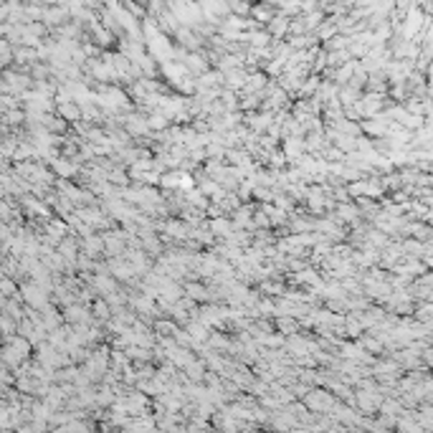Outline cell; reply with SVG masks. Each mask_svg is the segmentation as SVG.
I'll list each match as a JSON object with an SVG mask.
<instances>
[{"label":"cell","instance_id":"obj_1","mask_svg":"<svg viewBox=\"0 0 433 433\" xmlns=\"http://www.w3.org/2000/svg\"><path fill=\"white\" fill-rule=\"evenodd\" d=\"M20 296L33 306V309H41V312H46V309H51L48 306V292L46 289H41L36 282H28V284H23L20 286Z\"/></svg>","mask_w":433,"mask_h":433},{"label":"cell","instance_id":"obj_2","mask_svg":"<svg viewBox=\"0 0 433 433\" xmlns=\"http://www.w3.org/2000/svg\"><path fill=\"white\" fill-rule=\"evenodd\" d=\"M282 152L286 154V160L296 162L299 157L306 152V140H302V137H289V140H284V150H282Z\"/></svg>","mask_w":433,"mask_h":433},{"label":"cell","instance_id":"obj_3","mask_svg":"<svg viewBox=\"0 0 433 433\" xmlns=\"http://www.w3.org/2000/svg\"><path fill=\"white\" fill-rule=\"evenodd\" d=\"M182 64L188 66V71H195V74H208V61H206V56L200 54V51H188V56L182 58Z\"/></svg>","mask_w":433,"mask_h":433},{"label":"cell","instance_id":"obj_4","mask_svg":"<svg viewBox=\"0 0 433 433\" xmlns=\"http://www.w3.org/2000/svg\"><path fill=\"white\" fill-rule=\"evenodd\" d=\"M66 320H68V322H76V324H82V327H89V324H92L89 312H86V306H82V304H71V306H66Z\"/></svg>","mask_w":433,"mask_h":433},{"label":"cell","instance_id":"obj_5","mask_svg":"<svg viewBox=\"0 0 433 433\" xmlns=\"http://www.w3.org/2000/svg\"><path fill=\"white\" fill-rule=\"evenodd\" d=\"M124 127H127V134H147V130H150L147 120L140 116V114H127L124 116Z\"/></svg>","mask_w":433,"mask_h":433},{"label":"cell","instance_id":"obj_6","mask_svg":"<svg viewBox=\"0 0 433 433\" xmlns=\"http://www.w3.org/2000/svg\"><path fill=\"white\" fill-rule=\"evenodd\" d=\"M109 271L114 274V279H132L134 276L132 264H127L124 258H112L109 261Z\"/></svg>","mask_w":433,"mask_h":433},{"label":"cell","instance_id":"obj_7","mask_svg":"<svg viewBox=\"0 0 433 433\" xmlns=\"http://www.w3.org/2000/svg\"><path fill=\"white\" fill-rule=\"evenodd\" d=\"M248 124H251L254 134H258V132H268V130L274 127V114H268V112H261V114L251 116V120H248Z\"/></svg>","mask_w":433,"mask_h":433},{"label":"cell","instance_id":"obj_8","mask_svg":"<svg viewBox=\"0 0 433 433\" xmlns=\"http://www.w3.org/2000/svg\"><path fill=\"white\" fill-rule=\"evenodd\" d=\"M58 116L64 122H76V120H82L84 112L82 106H78L76 102H68V104H58Z\"/></svg>","mask_w":433,"mask_h":433},{"label":"cell","instance_id":"obj_9","mask_svg":"<svg viewBox=\"0 0 433 433\" xmlns=\"http://www.w3.org/2000/svg\"><path fill=\"white\" fill-rule=\"evenodd\" d=\"M347 192H350V195H380V185L358 180V182H352V185L347 188Z\"/></svg>","mask_w":433,"mask_h":433},{"label":"cell","instance_id":"obj_10","mask_svg":"<svg viewBox=\"0 0 433 433\" xmlns=\"http://www.w3.org/2000/svg\"><path fill=\"white\" fill-rule=\"evenodd\" d=\"M104 248H106V244H104V238H99V236H89V238H84V244H82L84 256H96Z\"/></svg>","mask_w":433,"mask_h":433},{"label":"cell","instance_id":"obj_11","mask_svg":"<svg viewBox=\"0 0 433 433\" xmlns=\"http://www.w3.org/2000/svg\"><path fill=\"white\" fill-rule=\"evenodd\" d=\"M292 28V20L286 18V16H276L271 23H268V33H271V38H282L286 30Z\"/></svg>","mask_w":433,"mask_h":433},{"label":"cell","instance_id":"obj_12","mask_svg":"<svg viewBox=\"0 0 433 433\" xmlns=\"http://www.w3.org/2000/svg\"><path fill=\"white\" fill-rule=\"evenodd\" d=\"M51 168H54V172L56 175H61V178H71V175H76L78 172V168L76 165H71L66 157H56V160L51 162Z\"/></svg>","mask_w":433,"mask_h":433},{"label":"cell","instance_id":"obj_13","mask_svg":"<svg viewBox=\"0 0 433 433\" xmlns=\"http://www.w3.org/2000/svg\"><path fill=\"white\" fill-rule=\"evenodd\" d=\"M210 230L216 236H230L233 233V220H228V218H213L210 220Z\"/></svg>","mask_w":433,"mask_h":433},{"label":"cell","instance_id":"obj_14","mask_svg":"<svg viewBox=\"0 0 433 433\" xmlns=\"http://www.w3.org/2000/svg\"><path fill=\"white\" fill-rule=\"evenodd\" d=\"M68 230V226L64 223V220H51L48 226H46V233H48V238L51 241H58L61 244V236Z\"/></svg>","mask_w":433,"mask_h":433},{"label":"cell","instance_id":"obj_15","mask_svg":"<svg viewBox=\"0 0 433 433\" xmlns=\"http://www.w3.org/2000/svg\"><path fill=\"white\" fill-rule=\"evenodd\" d=\"M162 230H165L168 236H175V238H185V236H188V228H185L180 220H168V223H162Z\"/></svg>","mask_w":433,"mask_h":433},{"label":"cell","instance_id":"obj_16","mask_svg":"<svg viewBox=\"0 0 433 433\" xmlns=\"http://www.w3.org/2000/svg\"><path fill=\"white\" fill-rule=\"evenodd\" d=\"M92 30H94V38H96V46H109L112 44V33L99 26V23H92Z\"/></svg>","mask_w":433,"mask_h":433},{"label":"cell","instance_id":"obj_17","mask_svg":"<svg viewBox=\"0 0 433 433\" xmlns=\"http://www.w3.org/2000/svg\"><path fill=\"white\" fill-rule=\"evenodd\" d=\"M251 16H254L256 23H266V26H268L274 18H276V16H274L268 8H264V6H254V8H251Z\"/></svg>","mask_w":433,"mask_h":433},{"label":"cell","instance_id":"obj_18","mask_svg":"<svg viewBox=\"0 0 433 433\" xmlns=\"http://www.w3.org/2000/svg\"><path fill=\"white\" fill-rule=\"evenodd\" d=\"M147 124H150V130H168L170 120H168L162 112H154L152 116H147Z\"/></svg>","mask_w":433,"mask_h":433},{"label":"cell","instance_id":"obj_19","mask_svg":"<svg viewBox=\"0 0 433 433\" xmlns=\"http://www.w3.org/2000/svg\"><path fill=\"white\" fill-rule=\"evenodd\" d=\"M188 332L195 337V340H206L208 337V324L200 320V322H188Z\"/></svg>","mask_w":433,"mask_h":433},{"label":"cell","instance_id":"obj_20","mask_svg":"<svg viewBox=\"0 0 433 433\" xmlns=\"http://www.w3.org/2000/svg\"><path fill=\"white\" fill-rule=\"evenodd\" d=\"M320 78L317 76H309L306 78V84H302V89H299V96L304 99V96H309V94H314V92H320Z\"/></svg>","mask_w":433,"mask_h":433},{"label":"cell","instance_id":"obj_21","mask_svg":"<svg viewBox=\"0 0 433 433\" xmlns=\"http://www.w3.org/2000/svg\"><path fill=\"white\" fill-rule=\"evenodd\" d=\"M340 216H342V220H347V223H355V220H358V208L352 206V203H342V206H340Z\"/></svg>","mask_w":433,"mask_h":433},{"label":"cell","instance_id":"obj_22","mask_svg":"<svg viewBox=\"0 0 433 433\" xmlns=\"http://www.w3.org/2000/svg\"><path fill=\"white\" fill-rule=\"evenodd\" d=\"M16 58H18L20 64H33V61L38 58V51H36V48H18V51H16Z\"/></svg>","mask_w":433,"mask_h":433},{"label":"cell","instance_id":"obj_23","mask_svg":"<svg viewBox=\"0 0 433 433\" xmlns=\"http://www.w3.org/2000/svg\"><path fill=\"white\" fill-rule=\"evenodd\" d=\"M160 185L162 188H180V170L178 172H162Z\"/></svg>","mask_w":433,"mask_h":433},{"label":"cell","instance_id":"obj_24","mask_svg":"<svg viewBox=\"0 0 433 433\" xmlns=\"http://www.w3.org/2000/svg\"><path fill=\"white\" fill-rule=\"evenodd\" d=\"M0 58H3V61H0L3 66H8L10 58H13V51H10V41H8V38H3V41H0Z\"/></svg>","mask_w":433,"mask_h":433},{"label":"cell","instance_id":"obj_25","mask_svg":"<svg viewBox=\"0 0 433 433\" xmlns=\"http://www.w3.org/2000/svg\"><path fill=\"white\" fill-rule=\"evenodd\" d=\"M132 304H134V309H137V312H142V314L154 312V306H152V299H150V296H140V299H134Z\"/></svg>","mask_w":433,"mask_h":433},{"label":"cell","instance_id":"obj_26","mask_svg":"<svg viewBox=\"0 0 433 433\" xmlns=\"http://www.w3.org/2000/svg\"><path fill=\"white\" fill-rule=\"evenodd\" d=\"M185 292H188L192 299H208V292H206L203 286H198V284H188Z\"/></svg>","mask_w":433,"mask_h":433},{"label":"cell","instance_id":"obj_27","mask_svg":"<svg viewBox=\"0 0 433 433\" xmlns=\"http://www.w3.org/2000/svg\"><path fill=\"white\" fill-rule=\"evenodd\" d=\"M279 330H282V332H294V330H296V322H294L292 317H282V320H279Z\"/></svg>","mask_w":433,"mask_h":433},{"label":"cell","instance_id":"obj_28","mask_svg":"<svg viewBox=\"0 0 433 433\" xmlns=\"http://www.w3.org/2000/svg\"><path fill=\"white\" fill-rule=\"evenodd\" d=\"M26 206H28V210H30V213H41V216L46 213V206H44V203H38V200H33V198H28V200H26Z\"/></svg>","mask_w":433,"mask_h":433},{"label":"cell","instance_id":"obj_29","mask_svg":"<svg viewBox=\"0 0 433 433\" xmlns=\"http://www.w3.org/2000/svg\"><path fill=\"white\" fill-rule=\"evenodd\" d=\"M94 314H96V317H109V309H106V302H96L94 304Z\"/></svg>","mask_w":433,"mask_h":433},{"label":"cell","instance_id":"obj_30","mask_svg":"<svg viewBox=\"0 0 433 433\" xmlns=\"http://www.w3.org/2000/svg\"><path fill=\"white\" fill-rule=\"evenodd\" d=\"M230 10L246 16V13H251V6H248V3H230Z\"/></svg>","mask_w":433,"mask_h":433},{"label":"cell","instance_id":"obj_31","mask_svg":"<svg viewBox=\"0 0 433 433\" xmlns=\"http://www.w3.org/2000/svg\"><path fill=\"white\" fill-rule=\"evenodd\" d=\"M261 289H264V292H268V294H284V286H276L274 282H266V284H261Z\"/></svg>","mask_w":433,"mask_h":433},{"label":"cell","instance_id":"obj_32","mask_svg":"<svg viewBox=\"0 0 433 433\" xmlns=\"http://www.w3.org/2000/svg\"><path fill=\"white\" fill-rule=\"evenodd\" d=\"M3 292H6V296H10V294H13V292H16V286H13V282H10V279H8V276H6V279H3Z\"/></svg>","mask_w":433,"mask_h":433},{"label":"cell","instance_id":"obj_33","mask_svg":"<svg viewBox=\"0 0 433 433\" xmlns=\"http://www.w3.org/2000/svg\"><path fill=\"white\" fill-rule=\"evenodd\" d=\"M13 147H16V142H13V140H6V147H3V154H6V157H10V154H13Z\"/></svg>","mask_w":433,"mask_h":433},{"label":"cell","instance_id":"obj_34","mask_svg":"<svg viewBox=\"0 0 433 433\" xmlns=\"http://www.w3.org/2000/svg\"><path fill=\"white\" fill-rule=\"evenodd\" d=\"M3 330H6V334H8V337L13 334V322H10L8 317H3Z\"/></svg>","mask_w":433,"mask_h":433},{"label":"cell","instance_id":"obj_35","mask_svg":"<svg viewBox=\"0 0 433 433\" xmlns=\"http://www.w3.org/2000/svg\"><path fill=\"white\" fill-rule=\"evenodd\" d=\"M347 324H350V327H347V332H350V334H358V332H360V324H358L355 320H352V322H347Z\"/></svg>","mask_w":433,"mask_h":433},{"label":"cell","instance_id":"obj_36","mask_svg":"<svg viewBox=\"0 0 433 433\" xmlns=\"http://www.w3.org/2000/svg\"><path fill=\"white\" fill-rule=\"evenodd\" d=\"M426 218H428V220H433V210H428V213H426Z\"/></svg>","mask_w":433,"mask_h":433}]
</instances>
